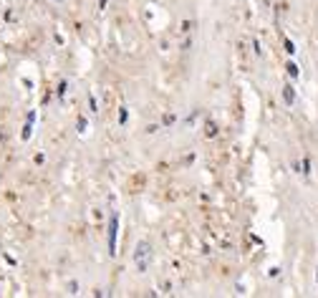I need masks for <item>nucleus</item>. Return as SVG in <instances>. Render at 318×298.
Returning a JSON list of instances; mask_svg holds the SVG:
<instances>
[]
</instances>
